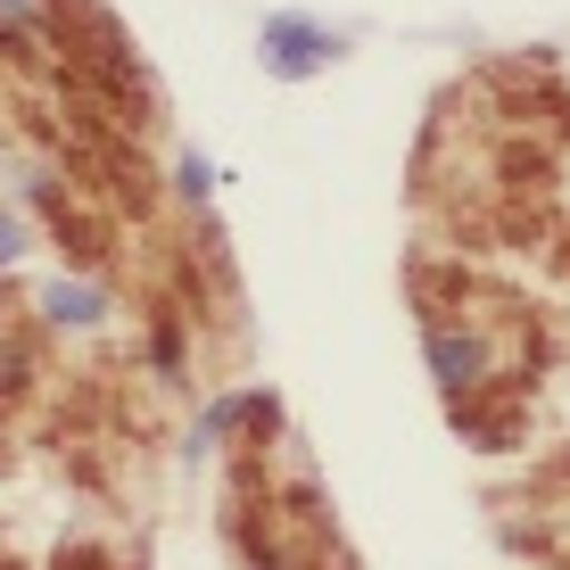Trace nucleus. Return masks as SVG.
<instances>
[{
  "label": "nucleus",
  "instance_id": "obj_1",
  "mask_svg": "<svg viewBox=\"0 0 570 570\" xmlns=\"http://www.w3.org/2000/svg\"><path fill=\"white\" fill-rule=\"evenodd\" d=\"M257 50H265V67H273V75H289V83H298V75H323L347 42H340V33H331V42H314V33H306V17H273Z\"/></svg>",
  "mask_w": 570,
  "mask_h": 570
}]
</instances>
